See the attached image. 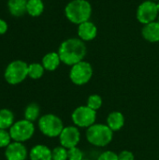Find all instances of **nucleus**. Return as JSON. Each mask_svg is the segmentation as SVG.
<instances>
[{
	"mask_svg": "<svg viewBox=\"0 0 159 160\" xmlns=\"http://www.w3.org/2000/svg\"><path fill=\"white\" fill-rule=\"evenodd\" d=\"M44 10V3L42 0H27L26 12L32 17H38Z\"/></svg>",
	"mask_w": 159,
	"mask_h": 160,
	"instance_id": "nucleus-18",
	"label": "nucleus"
},
{
	"mask_svg": "<svg viewBox=\"0 0 159 160\" xmlns=\"http://www.w3.org/2000/svg\"><path fill=\"white\" fill-rule=\"evenodd\" d=\"M82 160H88V159H82Z\"/></svg>",
	"mask_w": 159,
	"mask_h": 160,
	"instance_id": "nucleus-32",
	"label": "nucleus"
},
{
	"mask_svg": "<svg viewBox=\"0 0 159 160\" xmlns=\"http://www.w3.org/2000/svg\"><path fill=\"white\" fill-rule=\"evenodd\" d=\"M81 133L76 127H66L59 136V142L61 146L70 149L76 147L80 142Z\"/></svg>",
	"mask_w": 159,
	"mask_h": 160,
	"instance_id": "nucleus-10",
	"label": "nucleus"
},
{
	"mask_svg": "<svg viewBox=\"0 0 159 160\" xmlns=\"http://www.w3.org/2000/svg\"><path fill=\"white\" fill-rule=\"evenodd\" d=\"M113 131L103 124H94L86 130L87 141L97 147H104L108 145L112 140Z\"/></svg>",
	"mask_w": 159,
	"mask_h": 160,
	"instance_id": "nucleus-3",
	"label": "nucleus"
},
{
	"mask_svg": "<svg viewBox=\"0 0 159 160\" xmlns=\"http://www.w3.org/2000/svg\"><path fill=\"white\" fill-rule=\"evenodd\" d=\"M30 160H52V150L43 144L34 146L29 152Z\"/></svg>",
	"mask_w": 159,
	"mask_h": 160,
	"instance_id": "nucleus-14",
	"label": "nucleus"
},
{
	"mask_svg": "<svg viewBox=\"0 0 159 160\" xmlns=\"http://www.w3.org/2000/svg\"><path fill=\"white\" fill-rule=\"evenodd\" d=\"M152 1H155L156 2V1H158V0H152Z\"/></svg>",
	"mask_w": 159,
	"mask_h": 160,
	"instance_id": "nucleus-31",
	"label": "nucleus"
},
{
	"mask_svg": "<svg viewBox=\"0 0 159 160\" xmlns=\"http://www.w3.org/2000/svg\"><path fill=\"white\" fill-rule=\"evenodd\" d=\"M26 5L27 0H8V11L14 17H21L26 12Z\"/></svg>",
	"mask_w": 159,
	"mask_h": 160,
	"instance_id": "nucleus-17",
	"label": "nucleus"
},
{
	"mask_svg": "<svg viewBox=\"0 0 159 160\" xmlns=\"http://www.w3.org/2000/svg\"><path fill=\"white\" fill-rule=\"evenodd\" d=\"M7 31V23L4 20L0 19V35L5 34Z\"/></svg>",
	"mask_w": 159,
	"mask_h": 160,
	"instance_id": "nucleus-28",
	"label": "nucleus"
},
{
	"mask_svg": "<svg viewBox=\"0 0 159 160\" xmlns=\"http://www.w3.org/2000/svg\"><path fill=\"white\" fill-rule=\"evenodd\" d=\"M93 76V68L90 63L81 61L71 67L69 78L76 85H83L87 83Z\"/></svg>",
	"mask_w": 159,
	"mask_h": 160,
	"instance_id": "nucleus-7",
	"label": "nucleus"
},
{
	"mask_svg": "<svg viewBox=\"0 0 159 160\" xmlns=\"http://www.w3.org/2000/svg\"><path fill=\"white\" fill-rule=\"evenodd\" d=\"M97 160H118V155L112 151H106L98 157Z\"/></svg>",
	"mask_w": 159,
	"mask_h": 160,
	"instance_id": "nucleus-26",
	"label": "nucleus"
},
{
	"mask_svg": "<svg viewBox=\"0 0 159 160\" xmlns=\"http://www.w3.org/2000/svg\"><path fill=\"white\" fill-rule=\"evenodd\" d=\"M125 125V117L120 112H112L108 115L107 118V126L112 131L120 130Z\"/></svg>",
	"mask_w": 159,
	"mask_h": 160,
	"instance_id": "nucleus-15",
	"label": "nucleus"
},
{
	"mask_svg": "<svg viewBox=\"0 0 159 160\" xmlns=\"http://www.w3.org/2000/svg\"><path fill=\"white\" fill-rule=\"evenodd\" d=\"M142 35L143 38L149 42H159V22L157 21L144 24Z\"/></svg>",
	"mask_w": 159,
	"mask_h": 160,
	"instance_id": "nucleus-13",
	"label": "nucleus"
},
{
	"mask_svg": "<svg viewBox=\"0 0 159 160\" xmlns=\"http://www.w3.org/2000/svg\"><path fill=\"white\" fill-rule=\"evenodd\" d=\"M60 63H61V59L58 52H48L42 58V66L48 71L55 70L59 67Z\"/></svg>",
	"mask_w": 159,
	"mask_h": 160,
	"instance_id": "nucleus-16",
	"label": "nucleus"
},
{
	"mask_svg": "<svg viewBox=\"0 0 159 160\" xmlns=\"http://www.w3.org/2000/svg\"><path fill=\"white\" fill-rule=\"evenodd\" d=\"M158 9L157 7V2L152 0L143 1L137 8V19L142 24H147L157 20Z\"/></svg>",
	"mask_w": 159,
	"mask_h": 160,
	"instance_id": "nucleus-9",
	"label": "nucleus"
},
{
	"mask_svg": "<svg viewBox=\"0 0 159 160\" xmlns=\"http://www.w3.org/2000/svg\"><path fill=\"white\" fill-rule=\"evenodd\" d=\"M65 15L69 22L79 25L90 21L92 6L87 0H71L65 8Z\"/></svg>",
	"mask_w": 159,
	"mask_h": 160,
	"instance_id": "nucleus-2",
	"label": "nucleus"
},
{
	"mask_svg": "<svg viewBox=\"0 0 159 160\" xmlns=\"http://www.w3.org/2000/svg\"><path fill=\"white\" fill-rule=\"evenodd\" d=\"M38 128L43 135L49 138H55L60 136L64 129V125L57 115L48 113L38 119Z\"/></svg>",
	"mask_w": 159,
	"mask_h": 160,
	"instance_id": "nucleus-5",
	"label": "nucleus"
},
{
	"mask_svg": "<svg viewBox=\"0 0 159 160\" xmlns=\"http://www.w3.org/2000/svg\"><path fill=\"white\" fill-rule=\"evenodd\" d=\"M89 108H91L94 111H97L102 106V98L98 95H91L87 99V105Z\"/></svg>",
	"mask_w": 159,
	"mask_h": 160,
	"instance_id": "nucleus-22",
	"label": "nucleus"
},
{
	"mask_svg": "<svg viewBox=\"0 0 159 160\" xmlns=\"http://www.w3.org/2000/svg\"><path fill=\"white\" fill-rule=\"evenodd\" d=\"M97 35V27L90 21L84 22L78 25V36L82 41H90L96 38Z\"/></svg>",
	"mask_w": 159,
	"mask_h": 160,
	"instance_id": "nucleus-12",
	"label": "nucleus"
},
{
	"mask_svg": "<svg viewBox=\"0 0 159 160\" xmlns=\"http://www.w3.org/2000/svg\"><path fill=\"white\" fill-rule=\"evenodd\" d=\"M134 155L132 152L130 151H127V150H125V151H122L120 154H118V160H134Z\"/></svg>",
	"mask_w": 159,
	"mask_h": 160,
	"instance_id": "nucleus-27",
	"label": "nucleus"
},
{
	"mask_svg": "<svg viewBox=\"0 0 159 160\" xmlns=\"http://www.w3.org/2000/svg\"><path fill=\"white\" fill-rule=\"evenodd\" d=\"M72 122L80 128H90L97 119V112L88 106H80L74 110L71 115Z\"/></svg>",
	"mask_w": 159,
	"mask_h": 160,
	"instance_id": "nucleus-8",
	"label": "nucleus"
},
{
	"mask_svg": "<svg viewBox=\"0 0 159 160\" xmlns=\"http://www.w3.org/2000/svg\"><path fill=\"white\" fill-rule=\"evenodd\" d=\"M39 113H40L39 106L37 103H30L26 106L24 110V119L33 123L38 118Z\"/></svg>",
	"mask_w": 159,
	"mask_h": 160,
	"instance_id": "nucleus-20",
	"label": "nucleus"
},
{
	"mask_svg": "<svg viewBox=\"0 0 159 160\" xmlns=\"http://www.w3.org/2000/svg\"><path fill=\"white\" fill-rule=\"evenodd\" d=\"M28 76V65L22 60H15L10 62L4 73L6 82L8 84L16 85L22 82Z\"/></svg>",
	"mask_w": 159,
	"mask_h": 160,
	"instance_id": "nucleus-4",
	"label": "nucleus"
},
{
	"mask_svg": "<svg viewBox=\"0 0 159 160\" xmlns=\"http://www.w3.org/2000/svg\"><path fill=\"white\" fill-rule=\"evenodd\" d=\"M14 114L8 109L0 110V128L1 129H9L14 124Z\"/></svg>",
	"mask_w": 159,
	"mask_h": 160,
	"instance_id": "nucleus-19",
	"label": "nucleus"
},
{
	"mask_svg": "<svg viewBox=\"0 0 159 160\" xmlns=\"http://www.w3.org/2000/svg\"><path fill=\"white\" fill-rule=\"evenodd\" d=\"M44 67L39 63H32L28 65V77L33 80L40 79L44 74Z\"/></svg>",
	"mask_w": 159,
	"mask_h": 160,
	"instance_id": "nucleus-21",
	"label": "nucleus"
},
{
	"mask_svg": "<svg viewBox=\"0 0 159 160\" xmlns=\"http://www.w3.org/2000/svg\"><path fill=\"white\" fill-rule=\"evenodd\" d=\"M157 9H158V12H159V0L157 2Z\"/></svg>",
	"mask_w": 159,
	"mask_h": 160,
	"instance_id": "nucleus-29",
	"label": "nucleus"
},
{
	"mask_svg": "<svg viewBox=\"0 0 159 160\" xmlns=\"http://www.w3.org/2000/svg\"><path fill=\"white\" fill-rule=\"evenodd\" d=\"M52 160H68L67 156V149L63 146L55 147L53 150H52Z\"/></svg>",
	"mask_w": 159,
	"mask_h": 160,
	"instance_id": "nucleus-23",
	"label": "nucleus"
},
{
	"mask_svg": "<svg viewBox=\"0 0 159 160\" xmlns=\"http://www.w3.org/2000/svg\"><path fill=\"white\" fill-rule=\"evenodd\" d=\"M67 156H68V160L84 159L83 158V153L77 146L70 148V149H67Z\"/></svg>",
	"mask_w": 159,
	"mask_h": 160,
	"instance_id": "nucleus-25",
	"label": "nucleus"
},
{
	"mask_svg": "<svg viewBox=\"0 0 159 160\" xmlns=\"http://www.w3.org/2000/svg\"><path fill=\"white\" fill-rule=\"evenodd\" d=\"M27 156V149L22 142H12L5 150V158L7 160H26Z\"/></svg>",
	"mask_w": 159,
	"mask_h": 160,
	"instance_id": "nucleus-11",
	"label": "nucleus"
},
{
	"mask_svg": "<svg viewBox=\"0 0 159 160\" xmlns=\"http://www.w3.org/2000/svg\"><path fill=\"white\" fill-rule=\"evenodd\" d=\"M8 131L13 142H24L33 137L35 133V126L32 122L22 119L15 122Z\"/></svg>",
	"mask_w": 159,
	"mask_h": 160,
	"instance_id": "nucleus-6",
	"label": "nucleus"
},
{
	"mask_svg": "<svg viewBox=\"0 0 159 160\" xmlns=\"http://www.w3.org/2000/svg\"><path fill=\"white\" fill-rule=\"evenodd\" d=\"M9 131L0 128V148H7L12 142Z\"/></svg>",
	"mask_w": 159,
	"mask_h": 160,
	"instance_id": "nucleus-24",
	"label": "nucleus"
},
{
	"mask_svg": "<svg viewBox=\"0 0 159 160\" xmlns=\"http://www.w3.org/2000/svg\"><path fill=\"white\" fill-rule=\"evenodd\" d=\"M157 21L159 22V15H158V17H157Z\"/></svg>",
	"mask_w": 159,
	"mask_h": 160,
	"instance_id": "nucleus-30",
	"label": "nucleus"
},
{
	"mask_svg": "<svg viewBox=\"0 0 159 160\" xmlns=\"http://www.w3.org/2000/svg\"><path fill=\"white\" fill-rule=\"evenodd\" d=\"M87 49L84 41H82L81 38H70L64 40L60 44L57 52L62 63L72 67L73 65L83 61Z\"/></svg>",
	"mask_w": 159,
	"mask_h": 160,
	"instance_id": "nucleus-1",
	"label": "nucleus"
}]
</instances>
